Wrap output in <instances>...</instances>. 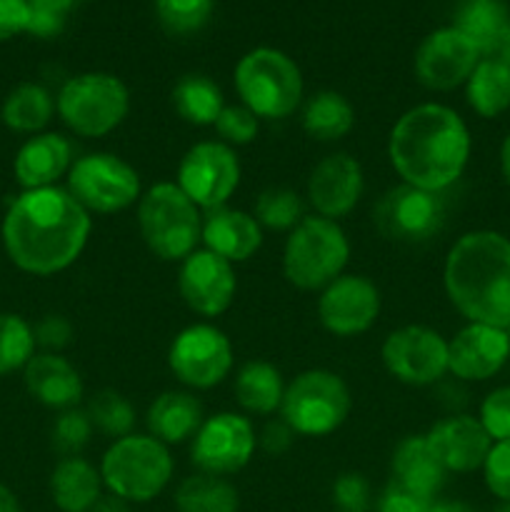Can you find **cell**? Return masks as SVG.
<instances>
[{"label":"cell","instance_id":"1","mask_svg":"<svg viewBox=\"0 0 510 512\" xmlns=\"http://www.w3.org/2000/svg\"><path fill=\"white\" fill-rule=\"evenodd\" d=\"M90 213L68 188L20 190L0 225L5 255L18 270L38 278L68 270L90 238Z\"/></svg>","mask_w":510,"mask_h":512},{"label":"cell","instance_id":"2","mask_svg":"<svg viewBox=\"0 0 510 512\" xmlns=\"http://www.w3.org/2000/svg\"><path fill=\"white\" fill-rule=\"evenodd\" d=\"M470 150L468 125L443 103L405 110L388 138V158L398 178L430 193H443L463 178Z\"/></svg>","mask_w":510,"mask_h":512},{"label":"cell","instance_id":"3","mask_svg":"<svg viewBox=\"0 0 510 512\" xmlns=\"http://www.w3.org/2000/svg\"><path fill=\"white\" fill-rule=\"evenodd\" d=\"M443 288L468 323H510V238L498 230H470L448 250Z\"/></svg>","mask_w":510,"mask_h":512},{"label":"cell","instance_id":"4","mask_svg":"<svg viewBox=\"0 0 510 512\" xmlns=\"http://www.w3.org/2000/svg\"><path fill=\"white\" fill-rule=\"evenodd\" d=\"M100 478L108 493L140 505L158 498L173 480V455L153 435H125L113 440L100 458Z\"/></svg>","mask_w":510,"mask_h":512},{"label":"cell","instance_id":"5","mask_svg":"<svg viewBox=\"0 0 510 512\" xmlns=\"http://www.w3.org/2000/svg\"><path fill=\"white\" fill-rule=\"evenodd\" d=\"M140 238L155 258L183 263L198 250L203 215L200 208L178 188V183H155L138 200Z\"/></svg>","mask_w":510,"mask_h":512},{"label":"cell","instance_id":"6","mask_svg":"<svg viewBox=\"0 0 510 512\" xmlns=\"http://www.w3.org/2000/svg\"><path fill=\"white\" fill-rule=\"evenodd\" d=\"M240 105L263 120H283L300 108L303 73L278 48H253L238 60L233 73Z\"/></svg>","mask_w":510,"mask_h":512},{"label":"cell","instance_id":"7","mask_svg":"<svg viewBox=\"0 0 510 512\" xmlns=\"http://www.w3.org/2000/svg\"><path fill=\"white\" fill-rule=\"evenodd\" d=\"M348 258V235L338 220L305 215L285 240L283 273L298 290H323L343 275Z\"/></svg>","mask_w":510,"mask_h":512},{"label":"cell","instance_id":"8","mask_svg":"<svg viewBox=\"0 0 510 512\" xmlns=\"http://www.w3.org/2000/svg\"><path fill=\"white\" fill-rule=\"evenodd\" d=\"M55 113L70 133L80 138H103L128 118L130 90L113 73L93 70L73 75L55 95Z\"/></svg>","mask_w":510,"mask_h":512},{"label":"cell","instance_id":"9","mask_svg":"<svg viewBox=\"0 0 510 512\" xmlns=\"http://www.w3.org/2000/svg\"><path fill=\"white\" fill-rule=\"evenodd\" d=\"M353 398L345 380L333 370L313 368L285 385L280 415L295 435L325 438L348 420Z\"/></svg>","mask_w":510,"mask_h":512},{"label":"cell","instance_id":"10","mask_svg":"<svg viewBox=\"0 0 510 512\" xmlns=\"http://www.w3.org/2000/svg\"><path fill=\"white\" fill-rule=\"evenodd\" d=\"M65 188L88 213L110 215L138 203L140 175L120 155L90 153L73 160Z\"/></svg>","mask_w":510,"mask_h":512},{"label":"cell","instance_id":"11","mask_svg":"<svg viewBox=\"0 0 510 512\" xmlns=\"http://www.w3.org/2000/svg\"><path fill=\"white\" fill-rule=\"evenodd\" d=\"M235 363L233 343L220 328L195 323L180 330L168 350L170 373L185 388L210 390L223 383Z\"/></svg>","mask_w":510,"mask_h":512},{"label":"cell","instance_id":"12","mask_svg":"<svg viewBox=\"0 0 510 512\" xmlns=\"http://www.w3.org/2000/svg\"><path fill=\"white\" fill-rule=\"evenodd\" d=\"M373 223L378 233L393 243H428L445 223L443 198L440 193L400 183L378 200L373 210Z\"/></svg>","mask_w":510,"mask_h":512},{"label":"cell","instance_id":"13","mask_svg":"<svg viewBox=\"0 0 510 512\" xmlns=\"http://www.w3.org/2000/svg\"><path fill=\"white\" fill-rule=\"evenodd\" d=\"M175 183L200 210L223 208L240 185L235 148L220 140H200L180 160Z\"/></svg>","mask_w":510,"mask_h":512},{"label":"cell","instance_id":"14","mask_svg":"<svg viewBox=\"0 0 510 512\" xmlns=\"http://www.w3.org/2000/svg\"><path fill=\"white\" fill-rule=\"evenodd\" d=\"M258 435L253 423L238 413H215L203 420L190 445V460L198 473L228 475L240 473L253 460Z\"/></svg>","mask_w":510,"mask_h":512},{"label":"cell","instance_id":"15","mask_svg":"<svg viewBox=\"0 0 510 512\" xmlns=\"http://www.w3.org/2000/svg\"><path fill=\"white\" fill-rule=\"evenodd\" d=\"M380 358L398 383L425 388L448 373V340L428 325H403L385 338Z\"/></svg>","mask_w":510,"mask_h":512},{"label":"cell","instance_id":"16","mask_svg":"<svg viewBox=\"0 0 510 512\" xmlns=\"http://www.w3.org/2000/svg\"><path fill=\"white\" fill-rule=\"evenodd\" d=\"M480 50L453 25L425 35L415 50V78L423 88L448 93L468 83L470 73L480 63Z\"/></svg>","mask_w":510,"mask_h":512},{"label":"cell","instance_id":"17","mask_svg":"<svg viewBox=\"0 0 510 512\" xmlns=\"http://www.w3.org/2000/svg\"><path fill=\"white\" fill-rule=\"evenodd\" d=\"M380 315V290L365 275L343 273L320 290L318 318L330 335L353 338L368 333Z\"/></svg>","mask_w":510,"mask_h":512},{"label":"cell","instance_id":"18","mask_svg":"<svg viewBox=\"0 0 510 512\" xmlns=\"http://www.w3.org/2000/svg\"><path fill=\"white\" fill-rule=\"evenodd\" d=\"M178 290L183 303L203 318H218L233 305L238 275L233 263L210 250H195L180 263Z\"/></svg>","mask_w":510,"mask_h":512},{"label":"cell","instance_id":"19","mask_svg":"<svg viewBox=\"0 0 510 512\" xmlns=\"http://www.w3.org/2000/svg\"><path fill=\"white\" fill-rule=\"evenodd\" d=\"M510 360V338L505 328L465 323L448 340V373L463 383H483L498 375Z\"/></svg>","mask_w":510,"mask_h":512},{"label":"cell","instance_id":"20","mask_svg":"<svg viewBox=\"0 0 510 512\" xmlns=\"http://www.w3.org/2000/svg\"><path fill=\"white\" fill-rule=\"evenodd\" d=\"M365 190L363 168L348 153H330L308 178V203L315 215L340 220L355 210Z\"/></svg>","mask_w":510,"mask_h":512},{"label":"cell","instance_id":"21","mask_svg":"<svg viewBox=\"0 0 510 512\" xmlns=\"http://www.w3.org/2000/svg\"><path fill=\"white\" fill-rule=\"evenodd\" d=\"M425 438L448 473H475L483 468L493 448L490 435L473 415H453L440 420L430 428V433H425Z\"/></svg>","mask_w":510,"mask_h":512},{"label":"cell","instance_id":"22","mask_svg":"<svg viewBox=\"0 0 510 512\" xmlns=\"http://www.w3.org/2000/svg\"><path fill=\"white\" fill-rule=\"evenodd\" d=\"M73 165V145L60 133L30 135L18 148L13 175L23 190L53 188Z\"/></svg>","mask_w":510,"mask_h":512},{"label":"cell","instance_id":"23","mask_svg":"<svg viewBox=\"0 0 510 512\" xmlns=\"http://www.w3.org/2000/svg\"><path fill=\"white\" fill-rule=\"evenodd\" d=\"M200 243L210 253L238 265L258 253L263 245V228L253 218V213L223 205V208L208 210V215L203 218Z\"/></svg>","mask_w":510,"mask_h":512},{"label":"cell","instance_id":"24","mask_svg":"<svg viewBox=\"0 0 510 512\" xmlns=\"http://www.w3.org/2000/svg\"><path fill=\"white\" fill-rule=\"evenodd\" d=\"M30 398L53 410L78 408L83 400V378L68 358L58 353H35L23 370Z\"/></svg>","mask_w":510,"mask_h":512},{"label":"cell","instance_id":"25","mask_svg":"<svg viewBox=\"0 0 510 512\" xmlns=\"http://www.w3.org/2000/svg\"><path fill=\"white\" fill-rule=\"evenodd\" d=\"M203 420V403L193 393H185V390H168V393L158 395L150 403L148 415H145L148 435H153L155 440H160L168 448L195 438Z\"/></svg>","mask_w":510,"mask_h":512},{"label":"cell","instance_id":"26","mask_svg":"<svg viewBox=\"0 0 510 512\" xmlns=\"http://www.w3.org/2000/svg\"><path fill=\"white\" fill-rule=\"evenodd\" d=\"M103 488L100 470L80 455L60 458L50 473V498L60 512H90L103 498Z\"/></svg>","mask_w":510,"mask_h":512},{"label":"cell","instance_id":"27","mask_svg":"<svg viewBox=\"0 0 510 512\" xmlns=\"http://www.w3.org/2000/svg\"><path fill=\"white\" fill-rule=\"evenodd\" d=\"M390 468H393L395 483L405 485L420 495H428V498H435L440 493L445 475H448L425 435H408V438L400 440L395 445Z\"/></svg>","mask_w":510,"mask_h":512},{"label":"cell","instance_id":"28","mask_svg":"<svg viewBox=\"0 0 510 512\" xmlns=\"http://www.w3.org/2000/svg\"><path fill=\"white\" fill-rule=\"evenodd\" d=\"M453 28L460 30L483 58H488L510 28L508 5L505 0H463L455 13Z\"/></svg>","mask_w":510,"mask_h":512},{"label":"cell","instance_id":"29","mask_svg":"<svg viewBox=\"0 0 510 512\" xmlns=\"http://www.w3.org/2000/svg\"><path fill=\"white\" fill-rule=\"evenodd\" d=\"M285 395L283 375L265 360H250L235 375V398L250 415H273Z\"/></svg>","mask_w":510,"mask_h":512},{"label":"cell","instance_id":"30","mask_svg":"<svg viewBox=\"0 0 510 512\" xmlns=\"http://www.w3.org/2000/svg\"><path fill=\"white\" fill-rule=\"evenodd\" d=\"M53 115L55 98L40 83L15 85L8 98L3 100V108H0V118H3L5 128L23 135L43 133L45 125L53 120Z\"/></svg>","mask_w":510,"mask_h":512},{"label":"cell","instance_id":"31","mask_svg":"<svg viewBox=\"0 0 510 512\" xmlns=\"http://www.w3.org/2000/svg\"><path fill=\"white\" fill-rule=\"evenodd\" d=\"M300 123L305 133L318 143H335L355 128V108L345 95L335 90H320L305 103Z\"/></svg>","mask_w":510,"mask_h":512},{"label":"cell","instance_id":"32","mask_svg":"<svg viewBox=\"0 0 510 512\" xmlns=\"http://www.w3.org/2000/svg\"><path fill=\"white\" fill-rule=\"evenodd\" d=\"M465 100L480 118H498L510 108V73L495 58H480L465 83Z\"/></svg>","mask_w":510,"mask_h":512},{"label":"cell","instance_id":"33","mask_svg":"<svg viewBox=\"0 0 510 512\" xmlns=\"http://www.w3.org/2000/svg\"><path fill=\"white\" fill-rule=\"evenodd\" d=\"M178 512H238L240 495L228 478L195 473L175 490Z\"/></svg>","mask_w":510,"mask_h":512},{"label":"cell","instance_id":"34","mask_svg":"<svg viewBox=\"0 0 510 512\" xmlns=\"http://www.w3.org/2000/svg\"><path fill=\"white\" fill-rule=\"evenodd\" d=\"M173 108L185 123L190 125H215L220 110L225 108L223 90L208 75H183L173 88Z\"/></svg>","mask_w":510,"mask_h":512},{"label":"cell","instance_id":"35","mask_svg":"<svg viewBox=\"0 0 510 512\" xmlns=\"http://www.w3.org/2000/svg\"><path fill=\"white\" fill-rule=\"evenodd\" d=\"M35 350L33 325L18 313H0V378L25 370Z\"/></svg>","mask_w":510,"mask_h":512},{"label":"cell","instance_id":"36","mask_svg":"<svg viewBox=\"0 0 510 512\" xmlns=\"http://www.w3.org/2000/svg\"><path fill=\"white\" fill-rule=\"evenodd\" d=\"M85 413H88L93 428L108 435V438L118 440L125 438V435H133L135 408L130 405L128 398H123L115 390H100V393H95L90 398Z\"/></svg>","mask_w":510,"mask_h":512},{"label":"cell","instance_id":"37","mask_svg":"<svg viewBox=\"0 0 510 512\" xmlns=\"http://www.w3.org/2000/svg\"><path fill=\"white\" fill-rule=\"evenodd\" d=\"M253 218L258 220L260 228L288 230L290 233L305 218L303 198L295 190L270 188L260 193V198L255 200Z\"/></svg>","mask_w":510,"mask_h":512},{"label":"cell","instance_id":"38","mask_svg":"<svg viewBox=\"0 0 510 512\" xmlns=\"http://www.w3.org/2000/svg\"><path fill=\"white\" fill-rule=\"evenodd\" d=\"M215 0H155L160 25L173 35H193L208 25Z\"/></svg>","mask_w":510,"mask_h":512},{"label":"cell","instance_id":"39","mask_svg":"<svg viewBox=\"0 0 510 512\" xmlns=\"http://www.w3.org/2000/svg\"><path fill=\"white\" fill-rule=\"evenodd\" d=\"M93 430V423H90L88 413H85L83 408L63 410L53 425V448L58 450L63 458L80 455V450L90 443Z\"/></svg>","mask_w":510,"mask_h":512},{"label":"cell","instance_id":"40","mask_svg":"<svg viewBox=\"0 0 510 512\" xmlns=\"http://www.w3.org/2000/svg\"><path fill=\"white\" fill-rule=\"evenodd\" d=\"M215 130L220 135V143L238 148V145H248L258 138L260 118L250 113L245 105H225L215 120Z\"/></svg>","mask_w":510,"mask_h":512},{"label":"cell","instance_id":"41","mask_svg":"<svg viewBox=\"0 0 510 512\" xmlns=\"http://www.w3.org/2000/svg\"><path fill=\"white\" fill-rule=\"evenodd\" d=\"M478 420L493 443L510 440V385H500L485 395Z\"/></svg>","mask_w":510,"mask_h":512},{"label":"cell","instance_id":"42","mask_svg":"<svg viewBox=\"0 0 510 512\" xmlns=\"http://www.w3.org/2000/svg\"><path fill=\"white\" fill-rule=\"evenodd\" d=\"M480 470H483L485 488L490 490V495L500 503H510V440L493 443Z\"/></svg>","mask_w":510,"mask_h":512},{"label":"cell","instance_id":"43","mask_svg":"<svg viewBox=\"0 0 510 512\" xmlns=\"http://www.w3.org/2000/svg\"><path fill=\"white\" fill-rule=\"evenodd\" d=\"M333 505L338 512H368L370 485L360 473H343L333 483Z\"/></svg>","mask_w":510,"mask_h":512},{"label":"cell","instance_id":"44","mask_svg":"<svg viewBox=\"0 0 510 512\" xmlns=\"http://www.w3.org/2000/svg\"><path fill=\"white\" fill-rule=\"evenodd\" d=\"M433 503L435 498L415 493V490L405 488L390 478V483L385 485L378 498V512H428Z\"/></svg>","mask_w":510,"mask_h":512},{"label":"cell","instance_id":"45","mask_svg":"<svg viewBox=\"0 0 510 512\" xmlns=\"http://www.w3.org/2000/svg\"><path fill=\"white\" fill-rule=\"evenodd\" d=\"M33 330L35 343L43 348V353H58L73 340V325L63 315H45L38 320V325H33Z\"/></svg>","mask_w":510,"mask_h":512},{"label":"cell","instance_id":"46","mask_svg":"<svg viewBox=\"0 0 510 512\" xmlns=\"http://www.w3.org/2000/svg\"><path fill=\"white\" fill-rule=\"evenodd\" d=\"M30 3L28 0H0V43L28 33Z\"/></svg>","mask_w":510,"mask_h":512},{"label":"cell","instance_id":"47","mask_svg":"<svg viewBox=\"0 0 510 512\" xmlns=\"http://www.w3.org/2000/svg\"><path fill=\"white\" fill-rule=\"evenodd\" d=\"M293 438H295L293 430L280 420V423H270L268 428L263 430V435L258 438V445H263L270 455H280L290 448Z\"/></svg>","mask_w":510,"mask_h":512},{"label":"cell","instance_id":"48","mask_svg":"<svg viewBox=\"0 0 510 512\" xmlns=\"http://www.w3.org/2000/svg\"><path fill=\"white\" fill-rule=\"evenodd\" d=\"M90 512H130V503H125V500L118 498V495L108 493L95 503V508Z\"/></svg>","mask_w":510,"mask_h":512},{"label":"cell","instance_id":"49","mask_svg":"<svg viewBox=\"0 0 510 512\" xmlns=\"http://www.w3.org/2000/svg\"><path fill=\"white\" fill-rule=\"evenodd\" d=\"M490 58L498 60V63L503 65V68L510 73V28L505 30V35H503V38H500L498 48H495V53L490 55Z\"/></svg>","mask_w":510,"mask_h":512},{"label":"cell","instance_id":"50","mask_svg":"<svg viewBox=\"0 0 510 512\" xmlns=\"http://www.w3.org/2000/svg\"><path fill=\"white\" fill-rule=\"evenodd\" d=\"M428 512H475L468 503H460V500H435L430 505Z\"/></svg>","mask_w":510,"mask_h":512},{"label":"cell","instance_id":"51","mask_svg":"<svg viewBox=\"0 0 510 512\" xmlns=\"http://www.w3.org/2000/svg\"><path fill=\"white\" fill-rule=\"evenodd\" d=\"M0 512H20V503L8 485H0Z\"/></svg>","mask_w":510,"mask_h":512},{"label":"cell","instance_id":"52","mask_svg":"<svg viewBox=\"0 0 510 512\" xmlns=\"http://www.w3.org/2000/svg\"><path fill=\"white\" fill-rule=\"evenodd\" d=\"M500 173H503V180L510 188V133L500 143Z\"/></svg>","mask_w":510,"mask_h":512},{"label":"cell","instance_id":"53","mask_svg":"<svg viewBox=\"0 0 510 512\" xmlns=\"http://www.w3.org/2000/svg\"><path fill=\"white\" fill-rule=\"evenodd\" d=\"M495 512H510V503H500V508Z\"/></svg>","mask_w":510,"mask_h":512},{"label":"cell","instance_id":"54","mask_svg":"<svg viewBox=\"0 0 510 512\" xmlns=\"http://www.w3.org/2000/svg\"><path fill=\"white\" fill-rule=\"evenodd\" d=\"M505 333H508V338H510V323H508V325H505Z\"/></svg>","mask_w":510,"mask_h":512},{"label":"cell","instance_id":"55","mask_svg":"<svg viewBox=\"0 0 510 512\" xmlns=\"http://www.w3.org/2000/svg\"><path fill=\"white\" fill-rule=\"evenodd\" d=\"M75 3H80V0H75Z\"/></svg>","mask_w":510,"mask_h":512}]
</instances>
